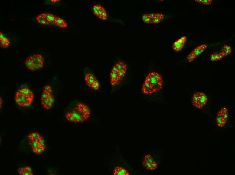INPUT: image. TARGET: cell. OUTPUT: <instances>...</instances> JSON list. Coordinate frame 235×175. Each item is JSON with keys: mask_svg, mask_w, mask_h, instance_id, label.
I'll return each mask as SVG.
<instances>
[{"mask_svg": "<svg viewBox=\"0 0 235 175\" xmlns=\"http://www.w3.org/2000/svg\"><path fill=\"white\" fill-rule=\"evenodd\" d=\"M164 81L161 74L156 72L148 74L142 88V92L146 95L158 92L163 87Z\"/></svg>", "mask_w": 235, "mask_h": 175, "instance_id": "cell-1", "label": "cell"}, {"mask_svg": "<svg viewBox=\"0 0 235 175\" xmlns=\"http://www.w3.org/2000/svg\"><path fill=\"white\" fill-rule=\"evenodd\" d=\"M127 66L123 61L119 62L113 66L110 74V83L113 87L119 85L127 72Z\"/></svg>", "mask_w": 235, "mask_h": 175, "instance_id": "cell-2", "label": "cell"}, {"mask_svg": "<svg viewBox=\"0 0 235 175\" xmlns=\"http://www.w3.org/2000/svg\"><path fill=\"white\" fill-rule=\"evenodd\" d=\"M34 99L33 92L27 88H22L17 92L15 100L19 107L26 108L33 104Z\"/></svg>", "mask_w": 235, "mask_h": 175, "instance_id": "cell-3", "label": "cell"}, {"mask_svg": "<svg viewBox=\"0 0 235 175\" xmlns=\"http://www.w3.org/2000/svg\"><path fill=\"white\" fill-rule=\"evenodd\" d=\"M28 138L29 145L34 153L40 155L45 151L44 140L40 134L37 133H31L29 134Z\"/></svg>", "mask_w": 235, "mask_h": 175, "instance_id": "cell-4", "label": "cell"}, {"mask_svg": "<svg viewBox=\"0 0 235 175\" xmlns=\"http://www.w3.org/2000/svg\"><path fill=\"white\" fill-rule=\"evenodd\" d=\"M229 117L230 111L225 106L220 108L217 112L215 117V122L218 131H226L229 128L228 124Z\"/></svg>", "mask_w": 235, "mask_h": 175, "instance_id": "cell-5", "label": "cell"}, {"mask_svg": "<svg viewBox=\"0 0 235 175\" xmlns=\"http://www.w3.org/2000/svg\"><path fill=\"white\" fill-rule=\"evenodd\" d=\"M55 100L51 86L46 85L43 88L41 96V103L43 108L49 110L53 107Z\"/></svg>", "mask_w": 235, "mask_h": 175, "instance_id": "cell-6", "label": "cell"}, {"mask_svg": "<svg viewBox=\"0 0 235 175\" xmlns=\"http://www.w3.org/2000/svg\"><path fill=\"white\" fill-rule=\"evenodd\" d=\"M44 57L40 54H34L26 59L25 64L28 70L35 71L42 68L44 66Z\"/></svg>", "mask_w": 235, "mask_h": 175, "instance_id": "cell-7", "label": "cell"}, {"mask_svg": "<svg viewBox=\"0 0 235 175\" xmlns=\"http://www.w3.org/2000/svg\"><path fill=\"white\" fill-rule=\"evenodd\" d=\"M208 97L205 93L197 92L194 93L191 98V104L197 109L201 110L207 105Z\"/></svg>", "mask_w": 235, "mask_h": 175, "instance_id": "cell-8", "label": "cell"}, {"mask_svg": "<svg viewBox=\"0 0 235 175\" xmlns=\"http://www.w3.org/2000/svg\"><path fill=\"white\" fill-rule=\"evenodd\" d=\"M65 117L68 121L74 123H82L85 121L78 111L74 108L66 113Z\"/></svg>", "mask_w": 235, "mask_h": 175, "instance_id": "cell-9", "label": "cell"}, {"mask_svg": "<svg viewBox=\"0 0 235 175\" xmlns=\"http://www.w3.org/2000/svg\"><path fill=\"white\" fill-rule=\"evenodd\" d=\"M82 116L84 120H86L90 117L91 112L89 106L82 102L77 104L74 108Z\"/></svg>", "mask_w": 235, "mask_h": 175, "instance_id": "cell-10", "label": "cell"}, {"mask_svg": "<svg viewBox=\"0 0 235 175\" xmlns=\"http://www.w3.org/2000/svg\"><path fill=\"white\" fill-rule=\"evenodd\" d=\"M92 10L95 15L98 18L103 21H106L108 19L106 11L102 6L95 5L93 7Z\"/></svg>", "mask_w": 235, "mask_h": 175, "instance_id": "cell-11", "label": "cell"}, {"mask_svg": "<svg viewBox=\"0 0 235 175\" xmlns=\"http://www.w3.org/2000/svg\"><path fill=\"white\" fill-rule=\"evenodd\" d=\"M187 40V38L185 36H183L177 40L173 44L172 48L173 50L175 52L181 51L184 47Z\"/></svg>", "mask_w": 235, "mask_h": 175, "instance_id": "cell-12", "label": "cell"}, {"mask_svg": "<svg viewBox=\"0 0 235 175\" xmlns=\"http://www.w3.org/2000/svg\"><path fill=\"white\" fill-rule=\"evenodd\" d=\"M151 17V24H157L161 22L165 18L164 14L160 13H150Z\"/></svg>", "mask_w": 235, "mask_h": 175, "instance_id": "cell-13", "label": "cell"}, {"mask_svg": "<svg viewBox=\"0 0 235 175\" xmlns=\"http://www.w3.org/2000/svg\"><path fill=\"white\" fill-rule=\"evenodd\" d=\"M97 79L93 73H90L86 74L85 76V80L86 84L88 86L91 88L92 85L94 82Z\"/></svg>", "mask_w": 235, "mask_h": 175, "instance_id": "cell-14", "label": "cell"}, {"mask_svg": "<svg viewBox=\"0 0 235 175\" xmlns=\"http://www.w3.org/2000/svg\"><path fill=\"white\" fill-rule=\"evenodd\" d=\"M10 42L9 39L6 38L3 34L0 32V45L3 48H6L9 46Z\"/></svg>", "mask_w": 235, "mask_h": 175, "instance_id": "cell-15", "label": "cell"}, {"mask_svg": "<svg viewBox=\"0 0 235 175\" xmlns=\"http://www.w3.org/2000/svg\"><path fill=\"white\" fill-rule=\"evenodd\" d=\"M18 173L20 175H33V172L31 168L29 166L20 168L18 169Z\"/></svg>", "mask_w": 235, "mask_h": 175, "instance_id": "cell-16", "label": "cell"}, {"mask_svg": "<svg viewBox=\"0 0 235 175\" xmlns=\"http://www.w3.org/2000/svg\"><path fill=\"white\" fill-rule=\"evenodd\" d=\"M207 48V45L203 44L196 47L193 50L192 52L197 58L204 52Z\"/></svg>", "mask_w": 235, "mask_h": 175, "instance_id": "cell-17", "label": "cell"}, {"mask_svg": "<svg viewBox=\"0 0 235 175\" xmlns=\"http://www.w3.org/2000/svg\"><path fill=\"white\" fill-rule=\"evenodd\" d=\"M54 25L62 28H65L68 27L67 24L66 22L63 19L58 17H56Z\"/></svg>", "mask_w": 235, "mask_h": 175, "instance_id": "cell-18", "label": "cell"}, {"mask_svg": "<svg viewBox=\"0 0 235 175\" xmlns=\"http://www.w3.org/2000/svg\"><path fill=\"white\" fill-rule=\"evenodd\" d=\"M114 175H129V172L124 168L117 166L114 170L113 172Z\"/></svg>", "mask_w": 235, "mask_h": 175, "instance_id": "cell-19", "label": "cell"}, {"mask_svg": "<svg viewBox=\"0 0 235 175\" xmlns=\"http://www.w3.org/2000/svg\"><path fill=\"white\" fill-rule=\"evenodd\" d=\"M36 19L38 22L40 24L48 25H51L50 23L48 22L47 19L44 15H43L42 14L37 16Z\"/></svg>", "mask_w": 235, "mask_h": 175, "instance_id": "cell-20", "label": "cell"}, {"mask_svg": "<svg viewBox=\"0 0 235 175\" xmlns=\"http://www.w3.org/2000/svg\"><path fill=\"white\" fill-rule=\"evenodd\" d=\"M224 57L221 52L214 53L211 56L210 60L212 61H219Z\"/></svg>", "mask_w": 235, "mask_h": 175, "instance_id": "cell-21", "label": "cell"}, {"mask_svg": "<svg viewBox=\"0 0 235 175\" xmlns=\"http://www.w3.org/2000/svg\"><path fill=\"white\" fill-rule=\"evenodd\" d=\"M224 57L227 56L231 53L232 48L230 45H225L222 47L220 52Z\"/></svg>", "mask_w": 235, "mask_h": 175, "instance_id": "cell-22", "label": "cell"}, {"mask_svg": "<svg viewBox=\"0 0 235 175\" xmlns=\"http://www.w3.org/2000/svg\"><path fill=\"white\" fill-rule=\"evenodd\" d=\"M143 164L147 170H156L158 167V164H152L151 163L148 162L144 160L143 162Z\"/></svg>", "mask_w": 235, "mask_h": 175, "instance_id": "cell-23", "label": "cell"}, {"mask_svg": "<svg viewBox=\"0 0 235 175\" xmlns=\"http://www.w3.org/2000/svg\"><path fill=\"white\" fill-rule=\"evenodd\" d=\"M43 15H44L45 18L47 19L48 22L50 23L51 25H54L55 19L56 17H55L53 14L50 13H43Z\"/></svg>", "mask_w": 235, "mask_h": 175, "instance_id": "cell-24", "label": "cell"}, {"mask_svg": "<svg viewBox=\"0 0 235 175\" xmlns=\"http://www.w3.org/2000/svg\"><path fill=\"white\" fill-rule=\"evenodd\" d=\"M142 20L145 23L150 24L151 22V17L150 13L144 14L142 17Z\"/></svg>", "mask_w": 235, "mask_h": 175, "instance_id": "cell-25", "label": "cell"}, {"mask_svg": "<svg viewBox=\"0 0 235 175\" xmlns=\"http://www.w3.org/2000/svg\"><path fill=\"white\" fill-rule=\"evenodd\" d=\"M144 160L146 161L149 162L153 164H157V163L155 161V160L153 159L152 157L149 155H146L145 156Z\"/></svg>", "mask_w": 235, "mask_h": 175, "instance_id": "cell-26", "label": "cell"}, {"mask_svg": "<svg viewBox=\"0 0 235 175\" xmlns=\"http://www.w3.org/2000/svg\"><path fill=\"white\" fill-rule=\"evenodd\" d=\"M91 88L95 91H98L100 88V84L99 82L97 79L92 84Z\"/></svg>", "mask_w": 235, "mask_h": 175, "instance_id": "cell-27", "label": "cell"}, {"mask_svg": "<svg viewBox=\"0 0 235 175\" xmlns=\"http://www.w3.org/2000/svg\"><path fill=\"white\" fill-rule=\"evenodd\" d=\"M195 1L198 3L207 5H211L213 2L212 0H196Z\"/></svg>", "mask_w": 235, "mask_h": 175, "instance_id": "cell-28", "label": "cell"}, {"mask_svg": "<svg viewBox=\"0 0 235 175\" xmlns=\"http://www.w3.org/2000/svg\"><path fill=\"white\" fill-rule=\"evenodd\" d=\"M196 58V57L192 52H191L189 54H188V55L187 57V59L188 62H192Z\"/></svg>", "mask_w": 235, "mask_h": 175, "instance_id": "cell-29", "label": "cell"}, {"mask_svg": "<svg viewBox=\"0 0 235 175\" xmlns=\"http://www.w3.org/2000/svg\"><path fill=\"white\" fill-rule=\"evenodd\" d=\"M60 1V0H51V2H52L56 3L57 2H59Z\"/></svg>", "mask_w": 235, "mask_h": 175, "instance_id": "cell-30", "label": "cell"}]
</instances>
